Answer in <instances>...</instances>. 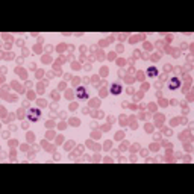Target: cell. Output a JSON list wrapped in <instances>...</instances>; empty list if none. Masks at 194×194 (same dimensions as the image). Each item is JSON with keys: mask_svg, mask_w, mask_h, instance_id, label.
<instances>
[{"mask_svg": "<svg viewBox=\"0 0 194 194\" xmlns=\"http://www.w3.org/2000/svg\"><path fill=\"white\" fill-rule=\"evenodd\" d=\"M76 97H77V99H80V100H82V99H86V97H88V91L85 90V86H79V88H77V91H76Z\"/></svg>", "mask_w": 194, "mask_h": 194, "instance_id": "3", "label": "cell"}, {"mask_svg": "<svg viewBox=\"0 0 194 194\" xmlns=\"http://www.w3.org/2000/svg\"><path fill=\"white\" fill-rule=\"evenodd\" d=\"M147 75L150 77H156L158 76V68L156 67H149L147 68Z\"/></svg>", "mask_w": 194, "mask_h": 194, "instance_id": "5", "label": "cell"}, {"mask_svg": "<svg viewBox=\"0 0 194 194\" xmlns=\"http://www.w3.org/2000/svg\"><path fill=\"white\" fill-rule=\"evenodd\" d=\"M179 85H180V80L177 79V77H171L170 79V90H177L179 88Z\"/></svg>", "mask_w": 194, "mask_h": 194, "instance_id": "4", "label": "cell"}, {"mask_svg": "<svg viewBox=\"0 0 194 194\" xmlns=\"http://www.w3.org/2000/svg\"><path fill=\"white\" fill-rule=\"evenodd\" d=\"M121 91H123V86L120 84L111 85V94H112V96H118V94H121Z\"/></svg>", "mask_w": 194, "mask_h": 194, "instance_id": "2", "label": "cell"}, {"mask_svg": "<svg viewBox=\"0 0 194 194\" xmlns=\"http://www.w3.org/2000/svg\"><path fill=\"white\" fill-rule=\"evenodd\" d=\"M27 118H29V121H38L40 118H41V111L36 109V108H30V109L27 111Z\"/></svg>", "mask_w": 194, "mask_h": 194, "instance_id": "1", "label": "cell"}]
</instances>
